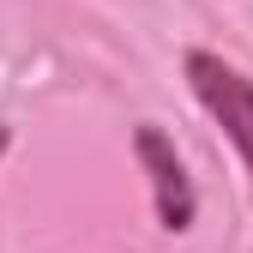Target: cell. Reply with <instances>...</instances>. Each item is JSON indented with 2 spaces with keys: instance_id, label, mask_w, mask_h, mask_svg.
<instances>
[{
  "instance_id": "7a4b0ae2",
  "label": "cell",
  "mask_w": 253,
  "mask_h": 253,
  "mask_svg": "<svg viewBox=\"0 0 253 253\" xmlns=\"http://www.w3.org/2000/svg\"><path fill=\"white\" fill-rule=\"evenodd\" d=\"M133 151H139V163H145V175H151L157 223H163L169 235L193 229V211H199V193H193V181H187V163H181L175 139H169V133H163L157 121H145L139 133H133Z\"/></svg>"
},
{
  "instance_id": "6da1fadb",
  "label": "cell",
  "mask_w": 253,
  "mask_h": 253,
  "mask_svg": "<svg viewBox=\"0 0 253 253\" xmlns=\"http://www.w3.org/2000/svg\"><path fill=\"white\" fill-rule=\"evenodd\" d=\"M187 84L205 103V115L229 133V145L241 151V163L253 175V79L211 48H187Z\"/></svg>"
}]
</instances>
